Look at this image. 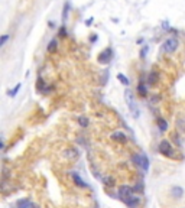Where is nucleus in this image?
<instances>
[{
	"mask_svg": "<svg viewBox=\"0 0 185 208\" xmlns=\"http://www.w3.org/2000/svg\"><path fill=\"white\" fill-rule=\"evenodd\" d=\"M124 98H126L127 107H129V110H130L132 116L135 117V119H139V116H140V110H139V104H138V101H136L135 96H133V93L127 90V91L124 93Z\"/></svg>",
	"mask_w": 185,
	"mask_h": 208,
	"instance_id": "1",
	"label": "nucleus"
},
{
	"mask_svg": "<svg viewBox=\"0 0 185 208\" xmlns=\"http://www.w3.org/2000/svg\"><path fill=\"white\" fill-rule=\"evenodd\" d=\"M132 162L135 163L136 166L142 168L143 172L149 171L151 162H149V158H147L145 153H133V155H132Z\"/></svg>",
	"mask_w": 185,
	"mask_h": 208,
	"instance_id": "2",
	"label": "nucleus"
},
{
	"mask_svg": "<svg viewBox=\"0 0 185 208\" xmlns=\"http://www.w3.org/2000/svg\"><path fill=\"white\" fill-rule=\"evenodd\" d=\"M158 150H159V153H162L164 156H166V158H175V149H174V146L171 145V142L166 140V139H162V140L159 142Z\"/></svg>",
	"mask_w": 185,
	"mask_h": 208,
	"instance_id": "3",
	"label": "nucleus"
},
{
	"mask_svg": "<svg viewBox=\"0 0 185 208\" xmlns=\"http://www.w3.org/2000/svg\"><path fill=\"white\" fill-rule=\"evenodd\" d=\"M178 45H179V42H178L177 38H169L162 43V51L165 54H172L178 49Z\"/></svg>",
	"mask_w": 185,
	"mask_h": 208,
	"instance_id": "4",
	"label": "nucleus"
},
{
	"mask_svg": "<svg viewBox=\"0 0 185 208\" xmlns=\"http://www.w3.org/2000/svg\"><path fill=\"white\" fill-rule=\"evenodd\" d=\"M13 208H39V205L35 204L30 198H22V200H17L15 202Z\"/></svg>",
	"mask_w": 185,
	"mask_h": 208,
	"instance_id": "5",
	"label": "nucleus"
},
{
	"mask_svg": "<svg viewBox=\"0 0 185 208\" xmlns=\"http://www.w3.org/2000/svg\"><path fill=\"white\" fill-rule=\"evenodd\" d=\"M133 192H135V189H133L132 187H129V185H122V187H119L117 194H119L120 198H123V200L126 201L129 197L133 195Z\"/></svg>",
	"mask_w": 185,
	"mask_h": 208,
	"instance_id": "6",
	"label": "nucleus"
},
{
	"mask_svg": "<svg viewBox=\"0 0 185 208\" xmlns=\"http://www.w3.org/2000/svg\"><path fill=\"white\" fill-rule=\"evenodd\" d=\"M111 58H113V51H111V48H106V49L98 55V62L109 64L110 61H111Z\"/></svg>",
	"mask_w": 185,
	"mask_h": 208,
	"instance_id": "7",
	"label": "nucleus"
},
{
	"mask_svg": "<svg viewBox=\"0 0 185 208\" xmlns=\"http://www.w3.org/2000/svg\"><path fill=\"white\" fill-rule=\"evenodd\" d=\"M70 176L72 178L74 183H75V185H77L78 188H84V189H85V188H88V183L85 182L84 179L81 178V176H80L78 174H77V172H70Z\"/></svg>",
	"mask_w": 185,
	"mask_h": 208,
	"instance_id": "8",
	"label": "nucleus"
},
{
	"mask_svg": "<svg viewBox=\"0 0 185 208\" xmlns=\"http://www.w3.org/2000/svg\"><path fill=\"white\" fill-rule=\"evenodd\" d=\"M110 139L114 142H119V143H126L127 142V136L123 132H120V130H116V132H113L111 133V136H110Z\"/></svg>",
	"mask_w": 185,
	"mask_h": 208,
	"instance_id": "9",
	"label": "nucleus"
},
{
	"mask_svg": "<svg viewBox=\"0 0 185 208\" xmlns=\"http://www.w3.org/2000/svg\"><path fill=\"white\" fill-rule=\"evenodd\" d=\"M185 191H184V188L179 187V185H174L172 188H171V195L175 198V200H181L182 197H184Z\"/></svg>",
	"mask_w": 185,
	"mask_h": 208,
	"instance_id": "10",
	"label": "nucleus"
},
{
	"mask_svg": "<svg viewBox=\"0 0 185 208\" xmlns=\"http://www.w3.org/2000/svg\"><path fill=\"white\" fill-rule=\"evenodd\" d=\"M124 202H126V205L129 208H138L139 204H140V197H139V195H132V197H129Z\"/></svg>",
	"mask_w": 185,
	"mask_h": 208,
	"instance_id": "11",
	"label": "nucleus"
},
{
	"mask_svg": "<svg viewBox=\"0 0 185 208\" xmlns=\"http://www.w3.org/2000/svg\"><path fill=\"white\" fill-rule=\"evenodd\" d=\"M156 123H158V127H159L160 132H166L168 130V121L165 120L164 117H158Z\"/></svg>",
	"mask_w": 185,
	"mask_h": 208,
	"instance_id": "12",
	"label": "nucleus"
},
{
	"mask_svg": "<svg viewBox=\"0 0 185 208\" xmlns=\"http://www.w3.org/2000/svg\"><path fill=\"white\" fill-rule=\"evenodd\" d=\"M138 93H139V94H140L142 97H146L147 93H149L146 84H145V83H139V84H138Z\"/></svg>",
	"mask_w": 185,
	"mask_h": 208,
	"instance_id": "13",
	"label": "nucleus"
},
{
	"mask_svg": "<svg viewBox=\"0 0 185 208\" xmlns=\"http://www.w3.org/2000/svg\"><path fill=\"white\" fill-rule=\"evenodd\" d=\"M103 183H104L106 187L111 188V187H114V185H116V181H114L113 176H104V178H103Z\"/></svg>",
	"mask_w": 185,
	"mask_h": 208,
	"instance_id": "14",
	"label": "nucleus"
},
{
	"mask_svg": "<svg viewBox=\"0 0 185 208\" xmlns=\"http://www.w3.org/2000/svg\"><path fill=\"white\" fill-rule=\"evenodd\" d=\"M158 78H159L158 72H155V71H153V72H151V74H149V77H147V83H149V84H156V83H158Z\"/></svg>",
	"mask_w": 185,
	"mask_h": 208,
	"instance_id": "15",
	"label": "nucleus"
},
{
	"mask_svg": "<svg viewBox=\"0 0 185 208\" xmlns=\"http://www.w3.org/2000/svg\"><path fill=\"white\" fill-rule=\"evenodd\" d=\"M117 79L123 84V85H129V84H130V79H129V77H126L124 74H117Z\"/></svg>",
	"mask_w": 185,
	"mask_h": 208,
	"instance_id": "16",
	"label": "nucleus"
},
{
	"mask_svg": "<svg viewBox=\"0 0 185 208\" xmlns=\"http://www.w3.org/2000/svg\"><path fill=\"white\" fill-rule=\"evenodd\" d=\"M78 123H80L81 127H84V129H85V127H88L90 120L85 116H80V117H78Z\"/></svg>",
	"mask_w": 185,
	"mask_h": 208,
	"instance_id": "17",
	"label": "nucleus"
},
{
	"mask_svg": "<svg viewBox=\"0 0 185 208\" xmlns=\"http://www.w3.org/2000/svg\"><path fill=\"white\" fill-rule=\"evenodd\" d=\"M56 45H58V41H56V39H52V41L49 42V45H48V52L54 54L55 51H56Z\"/></svg>",
	"mask_w": 185,
	"mask_h": 208,
	"instance_id": "18",
	"label": "nucleus"
},
{
	"mask_svg": "<svg viewBox=\"0 0 185 208\" xmlns=\"http://www.w3.org/2000/svg\"><path fill=\"white\" fill-rule=\"evenodd\" d=\"M20 87H22V84H16V87L13 88V90H9L7 91V96L9 97H16V94H17V91L20 90Z\"/></svg>",
	"mask_w": 185,
	"mask_h": 208,
	"instance_id": "19",
	"label": "nucleus"
},
{
	"mask_svg": "<svg viewBox=\"0 0 185 208\" xmlns=\"http://www.w3.org/2000/svg\"><path fill=\"white\" fill-rule=\"evenodd\" d=\"M68 10H70V4H68V2L65 4H64V10H62V22L65 23L67 22V17H68Z\"/></svg>",
	"mask_w": 185,
	"mask_h": 208,
	"instance_id": "20",
	"label": "nucleus"
},
{
	"mask_svg": "<svg viewBox=\"0 0 185 208\" xmlns=\"http://www.w3.org/2000/svg\"><path fill=\"white\" fill-rule=\"evenodd\" d=\"M178 127H179V129L181 130H185V116H182V117H179V119H178Z\"/></svg>",
	"mask_w": 185,
	"mask_h": 208,
	"instance_id": "21",
	"label": "nucleus"
},
{
	"mask_svg": "<svg viewBox=\"0 0 185 208\" xmlns=\"http://www.w3.org/2000/svg\"><path fill=\"white\" fill-rule=\"evenodd\" d=\"M147 49H149V48H147V46H143V49H142V52H140V58H146V54H147Z\"/></svg>",
	"mask_w": 185,
	"mask_h": 208,
	"instance_id": "22",
	"label": "nucleus"
},
{
	"mask_svg": "<svg viewBox=\"0 0 185 208\" xmlns=\"http://www.w3.org/2000/svg\"><path fill=\"white\" fill-rule=\"evenodd\" d=\"M9 39V35H3L2 36V39H0V46H3L4 43H6V41Z\"/></svg>",
	"mask_w": 185,
	"mask_h": 208,
	"instance_id": "23",
	"label": "nucleus"
},
{
	"mask_svg": "<svg viewBox=\"0 0 185 208\" xmlns=\"http://www.w3.org/2000/svg\"><path fill=\"white\" fill-rule=\"evenodd\" d=\"M59 36H61V38H65V36H67V30H65V28H64V26L61 28V29H59Z\"/></svg>",
	"mask_w": 185,
	"mask_h": 208,
	"instance_id": "24",
	"label": "nucleus"
},
{
	"mask_svg": "<svg viewBox=\"0 0 185 208\" xmlns=\"http://www.w3.org/2000/svg\"><path fill=\"white\" fill-rule=\"evenodd\" d=\"M136 185H138V187H133V189H135V191H142V189H143L142 183H136Z\"/></svg>",
	"mask_w": 185,
	"mask_h": 208,
	"instance_id": "25",
	"label": "nucleus"
},
{
	"mask_svg": "<svg viewBox=\"0 0 185 208\" xmlns=\"http://www.w3.org/2000/svg\"><path fill=\"white\" fill-rule=\"evenodd\" d=\"M90 41H91V42H96V41H97V36H96V35H94V36H91V38H90Z\"/></svg>",
	"mask_w": 185,
	"mask_h": 208,
	"instance_id": "26",
	"label": "nucleus"
},
{
	"mask_svg": "<svg viewBox=\"0 0 185 208\" xmlns=\"http://www.w3.org/2000/svg\"><path fill=\"white\" fill-rule=\"evenodd\" d=\"M91 22H92V19L90 17V19H87V22H85V25H91Z\"/></svg>",
	"mask_w": 185,
	"mask_h": 208,
	"instance_id": "27",
	"label": "nucleus"
}]
</instances>
